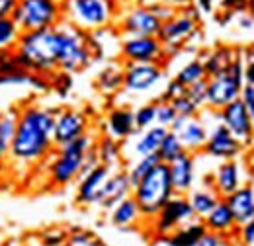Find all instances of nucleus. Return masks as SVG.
Here are the masks:
<instances>
[{
    "instance_id": "nucleus-28",
    "label": "nucleus",
    "mask_w": 254,
    "mask_h": 246,
    "mask_svg": "<svg viewBox=\"0 0 254 246\" xmlns=\"http://www.w3.org/2000/svg\"><path fill=\"white\" fill-rule=\"evenodd\" d=\"M188 201H190V207L193 211V217H203L207 215L219 201L221 197L217 195V191L213 187H201V189H191L190 195H186Z\"/></svg>"
},
{
    "instance_id": "nucleus-26",
    "label": "nucleus",
    "mask_w": 254,
    "mask_h": 246,
    "mask_svg": "<svg viewBox=\"0 0 254 246\" xmlns=\"http://www.w3.org/2000/svg\"><path fill=\"white\" fill-rule=\"evenodd\" d=\"M201 221H203V225H205V229H207L209 233H217V235H225V233L233 231V227H235L233 213H231V209L227 207V203H225L223 197H221V201H219L207 215L203 217Z\"/></svg>"
},
{
    "instance_id": "nucleus-41",
    "label": "nucleus",
    "mask_w": 254,
    "mask_h": 246,
    "mask_svg": "<svg viewBox=\"0 0 254 246\" xmlns=\"http://www.w3.org/2000/svg\"><path fill=\"white\" fill-rule=\"evenodd\" d=\"M68 241V235L63 229H51V231H45L41 235V245L43 246H61Z\"/></svg>"
},
{
    "instance_id": "nucleus-14",
    "label": "nucleus",
    "mask_w": 254,
    "mask_h": 246,
    "mask_svg": "<svg viewBox=\"0 0 254 246\" xmlns=\"http://www.w3.org/2000/svg\"><path fill=\"white\" fill-rule=\"evenodd\" d=\"M160 26L162 22L143 4L127 10L120 20V30L126 37H157Z\"/></svg>"
},
{
    "instance_id": "nucleus-29",
    "label": "nucleus",
    "mask_w": 254,
    "mask_h": 246,
    "mask_svg": "<svg viewBox=\"0 0 254 246\" xmlns=\"http://www.w3.org/2000/svg\"><path fill=\"white\" fill-rule=\"evenodd\" d=\"M141 217V211H139V205L137 201L129 195L126 199H122L118 205L112 207V215H110V221L116 225V227H131L135 225Z\"/></svg>"
},
{
    "instance_id": "nucleus-53",
    "label": "nucleus",
    "mask_w": 254,
    "mask_h": 246,
    "mask_svg": "<svg viewBox=\"0 0 254 246\" xmlns=\"http://www.w3.org/2000/svg\"><path fill=\"white\" fill-rule=\"evenodd\" d=\"M61 246H72L70 243H64V245H61Z\"/></svg>"
},
{
    "instance_id": "nucleus-42",
    "label": "nucleus",
    "mask_w": 254,
    "mask_h": 246,
    "mask_svg": "<svg viewBox=\"0 0 254 246\" xmlns=\"http://www.w3.org/2000/svg\"><path fill=\"white\" fill-rule=\"evenodd\" d=\"M184 94H186V86H182L176 78H172V80L166 84L164 94L160 96L159 102H172V100H176V98H180V96H184Z\"/></svg>"
},
{
    "instance_id": "nucleus-37",
    "label": "nucleus",
    "mask_w": 254,
    "mask_h": 246,
    "mask_svg": "<svg viewBox=\"0 0 254 246\" xmlns=\"http://www.w3.org/2000/svg\"><path fill=\"white\" fill-rule=\"evenodd\" d=\"M16 125H18V110L2 112L0 114V141L10 145L16 133Z\"/></svg>"
},
{
    "instance_id": "nucleus-43",
    "label": "nucleus",
    "mask_w": 254,
    "mask_h": 246,
    "mask_svg": "<svg viewBox=\"0 0 254 246\" xmlns=\"http://www.w3.org/2000/svg\"><path fill=\"white\" fill-rule=\"evenodd\" d=\"M241 102L245 104V108H247V114H249V118H251V123H253L254 127V88L253 86H243V90H241Z\"/></svg>"
},
{
    "instance_id": "nucleus-31",
    "label": "nucleus",
    "mask_w": 254,
    "mask_h": 246,
    "mask_svg": "<svg viewBox=\"0 0 254 246\" xmlns=\"http://www.w3.org/2000/svg\"><path fill=\"white\" fill-rule=\"evenodd\" d=\"M94 149L100 164H104V166L114 168L122 160V145H120V141H116V139H112L108 135H104L102 139L96 141Z\"/></svg>"
},
{
    "instance_id": "nucleus-6",
    "label": "nucleus",
    "mask_w": 254,
    "mask_h": 246,
    "mask_svg": "<svg viewBox=\"0 0 254 246\" xmlns=\"http://www.w3.org/2000/svg\"><path fill=\"white\" fill-rule=\"evenodd\" d=\"M12 20L22 31L55 28L63 22V4L59 0H18Z\"/></svg>"
},
{
    "instance_id": "nucleus-40",
    "label": "nucleus",
    "mask_w": 254,
    "mask_h": 246,
    "mask_svg": "<svg viewBox=\"0 0 254 246\" xmlns=\"http://www.w3.org/2000/svg\"><path fill=\"white\" fill-rule=\"evenodd\" d=\"M205 94H207V78L199 80V82H195V84H191V86L186 88V96L190 98L197 108L205 106Z\"/></svg>"
},
{
    "instance_id": "nucleus-1",
    "label": "nucleus",
    "mask_w": 254,
    "mask_h": 246,
    "mask_svg": "<svg viewBox=\"0 0 254 246\" xmlns=\"http://www.w3.org/2000/svg\"><path fill=\"white\" fill-rule=\"evenodd\" d=\"M55 112L51 108L28 104L18 110V125L8 145V162L18 168H32L53 154Z\"/></svg>"
},
{
    "instance_id": "nucleus-35",
    "label": "nucleus",
    "mask_w": 254,
    "mask_h": 246,
    "mask_svg": "<svg viewBox=\"0 0 254 246\" xmlns=\"http://www.w3.org/2000/svg\"><path fill=\"white\" fill-rule=\"evenodd\" d=\"M159 156L157 154H153V156H141V158H137L133 164H131V168L127 170V176H129V180H131V184L135 185L139 180H143L157 164H159Z\"/></svg>"
},
{
    "instance_id": "nucleus-2",
    "label": "nucleus",
    "mask_w": 254,
    "mask_h": 246,
    "mask_svg": "<svg viewBox=\"0 0 254 246\" xmlns=\"http://www.w3.org/2000/svg\"><path fill=\"white\" fill-rule=\"evenodd\" d=\"M12 53L20 68L49 78V74L59 70V55H61L59 24L55 28L24 31Z\"/></svg>"
},
{
    "instance_id": "nucleus-25",
    "label": "nucleus",
    "mask_w": 254,
    "mask_h": 246,
    "mask_svg": "<svg viewBox=\"0 0 254 246\" xmlns=\"http://www.w3.org/2000/svg\"><path fill=\"white\" fill-rule=\"evenodd\" d=\"M166 133H168V129H164L160 125H153L149 129H143L137 135L135 143H133V153H135V156L141 158V156H153V154H157L162 139L166 137Z\"/></svg>"
},
{
    "instance_id": "nucleus-46",
    "label": "nucleus",
    "mask_w": 254,
    "mask_h": 246,
    "mask_svg": "<svg viewBox=\"0 0 254 246\" xmlns=\"http://www.w3.org/2000/svg\"><path fill=\"white\" fill-rule=\"evenodd\" d=\"M16 6H18V0H0V20L2 18H12Z\"/></svg>"
},
{
    "instance_id": "nucleus-36",
    "label": "nucleus",
    "mask_w": 254,
    "mask_h": 246,
    "mask_svg": "<svg viewBox=\"0 0 254 246\" xmlns=\"http://www.w3.org/2000/svg\"><path fill=\"white\" fill-rule=\"evenodd\" d=\"M133 116H135L137 131H143V129H149V127L157 125V102L139 106L137 110H133Z\"/></svg>"
},
{
    "instance_id": "nucleus-24",
    "label": "nucleus",
    "mask_w": 254,
    "mask_h": 246,
    "mask_svg": "<svg viewBox=\"0 0 254 246\" xmlns=\"http://www.w3.org/2000/svg\"><path fill=\"white\" fill-rule=\"evenodd\" d=\"M205 233H207V229H205L203 221L191 219L190 223H186V225L178 227L174 233L166 235L164 243H166V246H195Z\"/></svg>"
},
{
    "instance_id": "nucleus-39",
    "label": "nucleus",
    "mask_w": 254,
    "mask_h": 246,
    "mask_svg": "<svg viewBox=\"0 0 254 246\" xmlns=\"http://www.w3.org/2000/svg\"><path fill=\"white\" fill-rule=\"evenodd\" d=\"M176 112L170 102H157V125L170 129V125L176 122Z\"/></svg>"
},
{
    "instance_id": "nucleus-15",
    "label": "nucleus",
    "mask_w": 254,
    "mask_h": 246,
    "mask_svg": "<svg viewBox=\"0 0 254 246\" xmlns=\"http://www.w3.org/2000/svg\"><path fill=\"white\" fill-rule=\"evenodd\" d=\"M219 118H221V125L239 141V143H249L254 135V127L251 123V118L247 114L245 104L239 100L227 104L225 108L219 110Z\"/></svg>"
},
{
    "instance_id": "nucleus-38",
    "label": "nucleus",
    "mask_w": 254,
    "mask_h": 246,
    "mask_svg": "<svg viewBox=\"0 0 254 246\" xmlns=\"http://www.w3.org/2000/svg\"><path fill=\"white\" fill-rule=\"evenodd\" d=\"M170 104H172V108H174V112H176L178 118L190 120V118H197V114H199V108L191 102L186 94L180 96V98H176V100H172Z\"/></svg>"
},
{
    "instance_id": "nucleus-4",
    "label": "nucleus",
    "mask_w": 254,
    "mask_h": 246,
    "mask_svg": "<svg viewBox=\"0 0 254 246\" xmlns=\"http://www.w3.org/2000/svg\"><path fill=\"white\" fill-rule=\"evenodd\" d=\"M172 195H174V187L170 182L168 164L162 162H159L143 180L133 185L131 191V197L137 201L141 217L145 219H155Z\"/></svg>"
},
{
    "instance_id": "nucleus-10",
    "label": "nucleus",
    "mask_w": 254,
    "mask_h": 246,
    "mask_svg": "<svg viewBox=\"0 0 254 246\" xmlns=\"http://www.w3.org/2000/svg\"><path fill=\"white\" fill-rule=\"evenodd\" d=\"M191 219H193V211H191L188 197L174 193L166 201V205L157 213V217L151 221H153V231L160 237H166V235L174 233L178 227L190 223Z\"/></svg>"
},
{
    "instance_id": "nucleus-16",
    "label": "nucleus",
    "mask_w": 254,
    "mask_h": 246,
    "mask_svg": "<svg viewBox=\"0 0 254 246\" xmlns=\"http://www.w3.org/2000/svg\"><path fill=\"white\" fill-rule=\"evenodd\" d=\"M243 149V143H239L221 123H217L209 133H207V141L203 145V153L211 158H217V160H235Z\"/></svg>"
},
{
    "instance_id": "nucleus-22",
    "label": "nucleus",
    "mask_w": 254,
    "mask_h": 246,
    "mask_svg": "<svg viewBox=\"0 0 254 246\" xmlns=\"http://www.w3.org/2000/svg\"><path fill=\"white\" fill-rule=\"evenodd\" d=\"M180 139V143L184 145L186 153H195V151H201L205 141H207V127L205 123L197 118H190V120H184V123L178 127V131H174Z\"/></svg>"
},
{
    "instance_id": "nucleus-12",
    "label": "nucleus",
    "mask_w": 254,
    "mask_h": 246,
    "mask_svg": "<svg viewBox=\"0 0 254 246\" xmlns=\"http://www.w3.org/2000/svg\"><path fill=\"white\" fill-rule=\"evenodd\" d=\"M88 116L76 108H64L55 112V129H53V143L55 147H63L72 143L74 139L88 133Z\"/></svg>"
},
{
    "instance_id": "nucleus-5",
    "label": "nucleus",
    "mask_w": 254,
    "mask_h": 246,
    "mask_svg": "<svg viewBox=\"0 0 254 246\" xmlns=\"http://www.w3.org/2000/svg\"><path fill=\"white\" fill-rule=\"evenodd\" d=\"M116 16L114 0H64L63 20L82 31L104 30Z\"/></svg>"
},
{
    "instance_id": "nucleus-3",
    "label": "nucleus",
    "mask_w": 254,
    "mask_h": 246,
    "mask_svg": "<svg viewBox=\"0 0 254 246\" xmlns=\"http://www.w3.org/2000/svg\"><path fill=\"white\" fill-rule=\"evenodd\" d=\"M94 137L86 133L74 139L72 143L57 147V153L49 160V166H47L49 182L57 187H64V185L72 184L74 180H78L84 168V158L90 149H94Z\"/></svg>"
},
{
    "instance_id": "nucleus-45",
    "label": "nucleus",
    "mask_w": 254,
    "mask_h": 246,
    "mask_svg": "<svg viewBox=\"0 0 254 246\" xmlns=\"http://www.w3.org/2000/svg\"><path fill=\"white\" fill-rule=\"evenodd\" d=\"M195 246H227V243L223 241V235H217V233H205L201 239H199V243Z\"/></svg>"
},
{
    "instance_id": "nucleus-11",
    "label": "nucleus",
    "mask_w": 254,
    "mask_h": 246,
    "mask_svg": "<svg viewBox=\"0 0 254 246\" xmlns=\"http://www.w3.org/2000/svg\"><path fill=\"white\" fill-rule=\"evenodd\" d=\"M120 55L126 62L160 64L166 51L159 37H126L120 45Z\"/></svg>"
},
{
    "instance_id": "nucleus-9",
    "label": "nucleus",
    "mask_w": 254,
    "mask_h": 246,
    "mask_svg": "<svg viewBox=\"0 0 254 246\" xmlns=\"http://www.w3.org/2000/svg\"><path fill=\"white\" fill-rule=\"evenodd\" d=\"M197 22H199V10L193 4L184 8V10H178L172 18L162 22L157 37L162 43L166 55L180 51L190 41L197 33Z\"/></svg>"
},
{
    "instance_id": "nucleus-27",
    "label": "nucleus",
    "mask_w": 254,
    "mask_h": 246,
    "mask_svg": "<svg viewBox=\"0 0 254 246\" xmlns=\"http://www.w3.org/2000/svg\"><path fill=\"white\" fill-rule=\"evenodd\" d=\"M235 59H237V57H235V51H233L231 47H217V49L209 51V53L201 59L207 78H213V76H217V74H223V72L231 66V62L235 61Z\"/></svg>"
},
{
    "instance_id": "nucleus-44",
    "label": "nucleus",
    "mask_w": 254,
    "mask_h": 246,
    "mask_svg": "<svg viewBox=\"0 0 254 246\" xmlns=\"http://www.w3.org/2000/svg\"><path fill=\"white\" fill-rule=\"evenodd\" d=\"M147 8H151V12H153V14L159 18L160 22H166L168 18H172V16L178 12V10L170 8L168 4H164L162 0H160V2H157V4H151V6H147Z\"/></svg>"
},
{
    "instance_id": "nucleus-48",
    "label": "nucleus",
    "mask_w": 254,
    "mask_h": 246,
    "mask_svg": "<svg viewBox=\"0 0 254 246\" xmlns=\"http://www.w3.org/2000/svg\"><path fill=\"white\" fill-rule=\"evenodd\" d=\"M6 164H8V145L4 141H0V178L6 172Z\"/></svg>"
},
{
    "instance_id": "nucleus-18",
    "label": "nucleus",
    "mask_w": 254,
    "mask_h": 246,
    "mask_svg": "<svg viewBox=\"0 0 254 246\" xmlns=\"http://www.w3.org/2000/svg\"><path fill=\"white\" fill-rule=\"evenodd\" d=\"M170 182L174 187V193L186 195L193 189L195 184V158L191 153H184L180 158H176L172 164H168Z\"/></svg>"
},
{
    "instance_id": "nucleus-19",
    "label": "nucleus",
    "mask_w": 254,
    "mask_h": 246,
    "mask_svg": "<svg viewBox=\"0 0 254 246\" xmlns=\"http://www.w3.org/2000/svg\"><path fill=\"white\" fill-rule=\"evenodd\" d=\"M133 191V184L127 176V170H118V172H112L108 182L104 185V191L100 195V201L98 205L104 207V209H112L114 205H118L122 199H126L131 195Z\"/></svg>"
},
{
    "instance_id": "nucleus-51",
    "label": "nucleus",
    "mask_w": 254,
    "mask_h": 246,
    "mask_svg": "<svg viewBox=\"0 0 254 246\" xmlns=\"http://www.w3.org/2000/svg\"><path fill=\"white\" fill-rule=\"evenodd\" d=\"M164 4H168L170 8H174V10H184V8H188L193 4V0H162Z\"/></svg>"
},
{
    "instance_id": "nucleus-34",
    "label": "nucleus",
    "mask_w": 254,
    "mask_h": 246,
    "mask_svg": "<svg viewBox=\"0 0 254 246\" xmlns=\"http://www.w3.org/2000/svg\"><path fill=\"white\" fill-rule=\"evenodd\" d=\"M182 86H191V84H195V82H199V80H205L207 78V74H205V68H203V62L201 59H191L188 61L178 72H176V76H174Z\"/></svg>"
},
{
    "instance_id": "nucleus-30",
    "label": "nucleus",
    "mask_w": 254,
    "mask_h": 246,
    "mask_svg": "<svg viewBox=\"0 0 254 246\" xmlns=\"http://www.w3.org/2000/svg\"><path fill=\"white\" fill-rule=\"evenodd\" d=\"M96 86H98L100 92L104 94H116L118 90H122L124 88V68H120L116 64H110V66L102 68L98 72Z\"/></svg>"
},
{
    "instance_id": "nucleus-21",
    "label": "nucleus",
    "mask_w": 254,
    "mask_h": 246,
    "mask_svg": "<svg viewBox=\"0 0 254 246\" xmlns=\"http://www.w3.org/2000/svg\"><path fill=\"white\" fill-rule=\"evenodd\" d=\"M106 131H108V137H112V139H116L120 143L129 139L137 131L133 110L126 108V106L114 108L106 118Z\"/></svg>"
},
{
    "instance_id": "nucleus-32",
    "label": "nucleus",
    "mask_w": 254,
    "mask_h": 246,
    "mask_svg": "<svg viewBox=\"0 0 254 246\" xmlns=\"http://www.w3.org/2000/svg\"><path fill=\"white\" fill-rule=\"evenodd\" d=\"M24 31L12 18H2L0 20V53H12L20 41Z\"/></svg>"
},
{
    "instance_id": "nucleus-33",
    "label": "nucleus",
    "mask_w": 254,
    "mask_h": 246,
    "mask_svg": "<svg viewBox=\"0 0 254 246\" xmlns=\"http://www.w3.org/2000/svg\"><path fill=\"white\" fill-rule=\"evenodd\" d=\"M184 153H186V149H184V145L180 143L178 135L172 133V131H168L166 137H164L162 143H160L157 156H159V160L162 164H172L176 158H180Z\"/></svg>"
},
{
    "instance_id": "nucleus-49",
    "label": "nucleus",
    "mask_w": 254,
    "mask_h": 246,
    "mask_svg": "<svg viewBox=\"0 0 254 246\" xmlns=\"http://www.w3.org/2000/svg\"><path fill=\"white\" fill-rule=\"evenodd\" d=\"M245 84L254 88V59L245 62Z\"/></svg>"
},
{
    "instance_id": "nucleus-8",
    "label": "nucleus",
    "mask_w": 254,
    "mask_h": 246,
    "mask_svg": "<svg viewBox=\"0 0 254 246\" xmlns=\"http://www.w3.org/2000/svg\"><path fill=\"white\" fill-rule=\"evenodd\" d=\"M243 86H245V62L237 57L223 74L207 78L205 106L219 112L227 104L241 98Z\"/></svg>"
},
{
    "instance_id": "nucleus-47",
    "label": "nucleus",
    "mask_w": 254,
    "mask_h": 246,
    "mask_svg": "<svg viewBox=\"0 0 254 246\" xmlns=\"http://www.w3.org/2000/svg\"><path fill=\"white\" fill-rule=\"evenodd\" d=\"M243 241L247 245H254V219L243 225Z\"/></svg>"
},
{
    "instance_id": "nucleus-13",
    "label": "nucleus",
    "mask_w": 254,
    "mask_h": 246,
    "mask_svg": "<svg viewBox=\"0 0 254 246\" xmlns=\"http://www.w3.org/2000/svg\"><path fill=\"white\" fill-rule=\"evenodd\" d=\"M164 78L160 64L126 62L124 66V90L129 94H145L157 88Z\"/></svg>"
},
{
    "instance_id": "nucleus-20",
    "label": "nucleus",
    "mask_w": 254,
    "mask_h": 246,
    "mask_svg": "<svg viewBox=\"0 0 254 246\" xmlns=\"http://www.w3.org/2000/svg\"><path fill=\"white\" fill-rule=\"evenodd\" d=\"M227 207L231 209L235 225H245L254 219V187L253 185H241L231 195L223 197Z\"/></svg>"
},
{
    "instance_id": "nucleus-23",
    "label": "nucleus",
    "mask_w": 254,
    "mask_h": 246,
    "mask_svg": "<svg viewBox=\"0 0 254 246\" xmlns=\"http://www.w3.org/2000/svg\"><path fill=\"white\" fill-rule=\"evenodd\" d=\"M219 197L231 195L235 189L241 187V166L235 160H225L217 166L213 174V185H211Z\"/></svg>"
},
{
    "instance_id": "nucleus-50",
    "label": "nucleus",
    "mask_w": 254,
    "mask_h": 246,
    "mask_svg": "<svg viewBox=\"0 0 254 246\" xmlns=\"http://www.w3.org/2000/svg\"><path fill=\"white\" fill-rule=\"evenodd\" d=\"M219 0H193V6L201 12H213V8H215V4H217Z\"/></svg>"
},
{
    "instance_id": "nucleus-52",
    "label": "nucleus",
    "mask_w": 254,
    "mask_h": 246,
    "mask_svg": "<svg viewBox=\"0 0 254 246\" xmlns=\"http://www.w3.org/2000/svg\"><path fill=\"white\" fill-rule=\"evenodd\" d=\"M239 24H241V28H253L254 20H253V18H251V16H243Z\"/></svg>"
},
{
    "instance_id": "nucleus-17",
    "label": "nucleus",
    "mask_w": 254,
    "mask_h": 246,
    "mask_svg": "<svg viewBox=\"0 0 254 246\" xmlns=\"http://www.w3.org/2000/svg\"><path fill=\"white\" fill-rule=\"evenodd\" d=\"M112 174L110 166L96 164L90 172L78 178V187H76V201L80 205H98L100 195L104 191V185Z\"/></svg>"
},
{
    "instance_id": "nucleus-7",
    "label": "nucleus",
    "mask_w": 254,
    "mask_h": 246,
    "mask_svg": "<svg viewBox=\"0 0 254 246\" xmlns=\"http://www.w3.org/2000/svg\"><path fill=\"white\" fill-rule=\"evenodd\" d=\"M61 55H59V70L72 74L84 70L92 61V51L88 45V35L86 31L78 30L76 26L61 22Z\"/></svg>"
}]
</instances>
